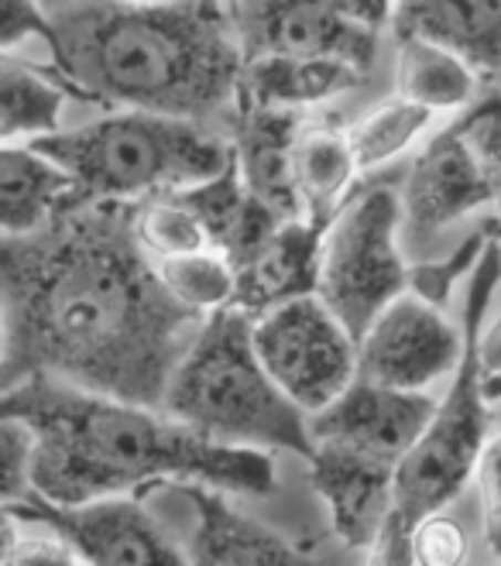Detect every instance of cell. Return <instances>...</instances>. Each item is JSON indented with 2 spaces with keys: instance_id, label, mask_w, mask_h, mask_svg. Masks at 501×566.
<instances>
[{
  "instance_id": "obj_1",
  "label": "cell",
  "mask_w": 501,
  "mask_h": 566,
  "mask_svg": "<svg viewBox=\"0 0 501 566\" xmlns=\"http://www.w3.org/2000/svg\"><path fill=\"white\" fill-rule=\"evenodd\" d=\"M138 203H73L0 241L4 391L52 378L161 412L207 316L179 306L135 230Z\"/></svg>"
},
{
  "instance_id": "obj_2",
  "label": "cell",
  "mask_w": 501,
  "mask_h": 566,
  "mask_svg": "<svg viewBox=\"0 0 501 566\" xmlns=\"http://www.w3.org/2000/svg\"><path fill=\"white\" fill-rule=\"evenodd\" d=\"M0 416H14L35 432L39 453L31 491L55 505L145 497L173 484H203L254 497L279 491L272 453L210 443L158 409L52 378H28L8 388Z\"/></svg>"
},
{
  "instance_id": "obj_3",
  "label": "cell",
  "mask_w": 501,
  "mask_h": 566,
  "mask_svg": "<svg viewBox=\"0 0 501 566\" xmlns=\"http://www.w3.org/2000/svg\"><path fill=\"white\" fill-rule=\"evenodd\" d=\"M59 70L86 104L217 127L238 114L248 49L238 14L210 0L114 8L80 0L52 14Z\"/></svg>"
},
{
  "instance_id": "obj_4",
  "label": "cell",
  "mask_w": 501,
  "mask_h": 566,
  "mask_svg": "<svg viewBox=\"0 0 501 566\" xmlns=\"http://www.w3.org/2000/svg\"><path fill=\"white\" fill-rule=\"evenodd\" d=\"M161 412L220 447L316 457L310 416L264 371L254 350V319L241 310L210 313L179 360Z\"/></svg>"
},
{
  "instance_id": "obj_5",
  "label": "cell",
  "mask_w": 501,
  "mask_h": 566,
  "mask_svg": "<svg viewBox=\"0 0 501 566\" xmlns=\"http://www.w3.org/2000/svg\"><path fill=\"white\" fill-rule=\"evenodd\" d=\"M76 182V203H148L217 179L233 145L223 130L145 111H111L35 142Z\"/></svg>"
},
{
  "instance_id": "obj_6",
  "label": "cell",
  "mask_w": 501,
  "mask_h": 566,
  "mask_svg": "<svg viewBox=\"0 0 501 566\" xmlns=\"http://www.w3.org/2000/svg\"><path fill=\"white\" fill-rule=\"evenodd\" d=\"M488 227V223H484ZM491 234V230H488ZM501 282V244L491 234L488 251L474 275L467 279L463 295V357L437 406V416L426 426L419 443L406 453L395 471V512L413 528L443 512L463 484L474 478L478 460L491 440V412L481 391V329L491 313V298Z\"/></svg>"
},
{
  "instance_id": "obj_7",
  "label": "cell",
  "mask_w": 501,
  "mask_h": 566,
  "mask_svg": "<svg viewBox=\"0 0 501 566\" xmlns=\"http://www.w3.org/2000/svg\"><path fill=\"white\" fill-rule=\"evenodd\" d=\"M403 223V189L372 182L357 189L326 227L316 295L354 340L409 292V261L398 248Z\"/></svg>"
},
{
  "instance_id": "obj_8",
  "label": "cell",
  "mask_w": 501,
  "mask_h": 566,
  "mask_svg": "<svg viewBox=\"0 0 501 566\" xmlns=\"http://www.w3.org/2000/svg\"><path fill=\"white\" fill-rule=\"evenodd\" d=\"M254 350L264 371L306 416L333 406L357 381V340L320 295L258 316Z\"/></svg>"
},
{
  "instance_id": "obj_9",
  "label": "cell",
  "mask_w": 501,
  "mask_h": 566,
  "mask_svg": "<svg viewBox=\"0 0 501 566\" xmlns=\"http://www.w3.org/2000/svg\"><path fill=\"white\" fill-rule=\"evenodd\" d=\"M4 515L45 528L70 546L83 566H189V556L165 536L142 497H100L86 505H55L28 491L4 505Z\"/></svg>"
},
{
  "instance_id": "obj_10",
  "label": "cell",
  "mask_w": 501,
  "mask_h": 566,
  "mask_svg": "<svg viewBox=\"0 0 501 566\" xmlns=\"http://www.w3.org/2000/svg\"><path fill=\"white\" fill-rule=\"evenodd\" d=\"M463 357V329L443 310L406 292L357 340V378L398 391H429L450 381Z\"/></svg>"
},
{
  "instance_id": "obj_11",
  "label": "cell",
  "mask_w": 501,
  "mask_h": 566,
  "mask_svg": "<svg viewBox=\"0 0 501 566\" xmlns=\"http://www.w3.org/2000/svg\"><path fill=\"white\" fill-rule=\"evenodd\" d=\"M501 179L488 169L484 158L467 142L460 124L450 117L429 135V142L413 155L403 182V234L409 244H426L447 227L471 213L494 207Z\"/></svg>"
},
{
  "instance_id": "obj_12",
  "label": "cell",
  "mask_w": 501,
  "mask_h": 566,
  "mask_svg": "<svg viewBox=\"0 0 501 566\" xmlns=\"http://www.w3.org/2000/svg\"><path fill=\"white\" fill-rule=\"evenodd\" d=\"M248 59H341L372 73L385 35L351 21L333 0H244L238 14Z\"/></svg>"
},
{
  "instance_id": "obj_13",
  "label": "cell",
  "mask_w": 501,
  "mask_h": 566,
  "mask_svg": "<svg viewBox=\"0 0 501 566\" xmlns=\"http://www.w3.org/2000/svg\"><path fill=\"white\" fill-rule=\"evenodd\" d=\"M437 406L440 398L429 391H398L357 378L337 402L310 416V432L316 447H344L398 468L437 416Z\"/></svg>"
},
{
  "instance_id": "obj_14",
  "label": "cell",
  "mask_w": 501,
  "mask_h": 566,
  "mask_svg": "<svg viewBox=\"0 0 501 566\" xmlns=\"http://www.w3.org/2000/svg\"><path fill=\"white\" fill-rule=\"evenodd\" d=\"M395 471L398 468L385 460L344 447H316V457L310 460V481L344 546L372 549L388 515L395 512Z\"/></svg>"
},
{
  "instance_id": "obj_15",
  "label": "cell",
  "mask_w": 501,
  "mask_h": 566,
  "mask_svg": "<svg viewBox=\"0 0 501 566\" xmlns=\"http://www.w3.org/2000/svg\"><path fill=\"white\" fill-rule=\"evenodd\" d=\"M192 505L196 528L189 539V566H320L303 546L261 525L227 502V491L203 484H173Z\"/></svg>"
},
{
  "instance_id": "obj_16",
  "label": "cell",
  "mask_w": 501,
  "mask_h": 566,
  "mask_svg": "<svg viewBox=\"0 0 501 566\" xmlns=\"http://www.w3.org/2000/svg\"><path fill=\"white\" fill-rule=\"evenodd\" d=\"M326 227L295 217L285 220L261 251L238 272V292L230 310L258 319L295 298L320 292V261H323Z\"/></svg>"
},
{
  "instance_id": "obj_17",
  "label": "cell",
  "mask_w": 501,
  "mask_h": 566,
  "mask_svg": "<svg viewBox=\"0 0 501 566\" xmlns=\"http://www.w3.org/2000/svg\"><path fill=\"white\" fill-rule=\"evenodd\" d=\"M488 76L457 49L426 35H395L392 93L443 117L471 111L488 90Z\"/></svg>"
},
{
  "instance_id": "obj_18",
  "label": "cell",
  "mask_w": 501,
  "mask_h": 566,
  "mask_svg": "<svg viewBox=\"0 0 501 566\" xmlns=\"http://www.w3.org/2000/svg\"><path fill=\"white\" fill-rule=\"evenodd\" d=\"M303 117L306 114L238 107L227 135L233 155H238L244 186L282 220L303 217V207H299L295 196V179H292V145Z\"/></svg>"
},
{
  "instance_id": "obj_19",
  "label": "cell",
  "mask_w": 501,
  "mask_h": 566,
  "mask_svg": "<svg viewBox=\"0 0 501 566\" xmlns=\"http://www.w3.org/2000/svg\"><path fill=\"white\" fill-rule=\"evenodd\" d=\"M367 73L341 59H289V55H251L244 65L241 107L320 114L333 99L361 90Z\"/></svg>"
},
{
  "instance_id": "obj_20",
  "label": "cell",
  "mask_w": 501,
  "mask_h": 566,
  "mask_svg": "<svg viewBox=\"0 0 501 566\" xmlns=\"http://www.w3.org/2000/svg\"><path fill=\"white\" fill-rule=\"evenodd\" d=\"M292 179L303 217L330 227L357 192L361 179L347 124L323 114H306L292 145Z\"/></svg>"
},
{
  "instance_id": "obj_21",
  "label": "cell",
  "mask_w": 501,
  "mask_h": 566,
  "mask_svg": "<svg viewBox=\"0 0 501 566\" xmlns=\"http://www.w3.org/2000/svg\"><path fill=\"white\" fill-rule=\"evenodd\" d=\"M176 196L199 217V223H203L210 238V248L233 264V272H241L261 251V244L285 223L279 213L264 207L258 196H251L238 169V155L230 158V165L217 179L182 189Z\"/></svg>"
},
{
  "instance_id": "obj_22",
  "label": "cell",
  "mask_w": 501,
  "mask_h": 566,
  "mask_svg": "<svg viewBox=\"0 0 501 566\" xmlns=\"http://www.w3.org/2000/svg\"><path fill=\"white\" fill-rule=\"evenodd\" d=\"M76 203L73 176L35 145L0 148V230L4 238H31L65 207Z\"/></svg>"
},
{
  "instance_id": "obj_23",
  "label": "cell",
  "mask_w": 501,
  "mask_h": 566,
  "mask_svg": "<svg viewBox=\"0 0 501 566\" xmlns=\"http://www.w3.org/2000/svg\"><path fill=\"white\" fill-rule=\"evenodd\" d=\"M395 35L437 39L494 80L501 73V0H403Z\"/></svg>"
},
{
  "instance_id": "obj_24",
  "label": "cell",
  "mask_w": 501,
  "mask_h": 566,
  "mask_svg": "<svg viewBox=\"0 0 501 566\" xmlns=\"http://www.w3.org/2000/svg\"><path fill=\"white\" fill-rule=\"evenodd\" d=\"M70 99H86L45 65L0 55V145H35L59 135Z\"/></svg>"
},
{
  "instance_id": "obj_25",
  "label": "cell",
  "mask_w": 501,
  "mask_h": 566,
  "mask_svg": "<svg viewBox=\"0 0 501 566\" xmlns=\"http://www.w3.org/2000/svg\"><path fill=\"white\" fill-rule=\"evenodd\" d=\"M437 127H440L437 114L409 104V99H403L398 93L375 99L372 107H364L347 124V138H351L361 176L385 169V165L406 158L409 151H419Z\"/></svg>"
},
{
  "instance_id": "obj_26",
  "label": "cell",
  "mask_w": 501,
  "mask_h": 566,
  "mask_svg": "<svg viewBox=\"0 0 501 566\" xmlns=\"http://www.w3.org/2000/svg\"><path fill=\"white\" fill-rule=\"evenodd\" d=\"M155 272L176 303L199 316L227 310L233 303V292H238V272L217 251L161 258L155 261Z\"/></svg>"
},
{
  "instance_id": "obj_27",
  "label": "cell",
  "mask_w": 501,
  "mask_h": 566,
  "mask_svg": "<svg viewBox=\"0 0 501 566\" xmlns=\"http://www.w3.org/2000/svg\"><path fill=\"white\" fill-rule=\"evenodd\" d=\"M135 230L142 248L161 261V258H179V254H196V251H213L210 238L199 217L173 196H155L148 203L135 207Z\"/></svg>"
},
{
  "instance_id": "obj_28",
  "label": "cell",
  "mask_w": 501,
  "mask_h": 566,
  "mask_svg": "<svg viewBox=\"0 0 501 566\" xmlns=\"http://www.w3.org/2000/svg\"><path fill=\"white\" fill-rule=\"evenodd\" d=\"M0 55L59 73V31L42 0H0Z\"/></svg>"
},
{
  "instance_id": "obj_29",
  "label": "cell",
  "mask_w": 501,
  "mask_h": 566,
  "mask_svg": "<svg viewBox=\"0 0 501 566\" xmlns=\"http://www.w3.org/2000/svg\"><path fill=\"white\" fill-rule=\"evenodd\" d=\"M488 241H491L488 227H481V230H474V234H467V238L450 251V258H443V261H419V264H409V292L419 295V298H426L429 306H437V310L447 313V306H450V298H453L457 285H460L463 279H471L474 269L481 264V258H484V251H488Z\"/></svg>"
},
{
  "instance_id": "obj_30",
  "label": "cell",
  "mask_w": 501,
  "mask_h": 566,
  "mask_svg": "<svg viewBox=\"0 0 501 566\" xmlns=\"http://www.w3.org/2000/svg\"><path fill=\"white\" fill-rule=\"evenodd\" d=\"M35 453L39 440L21 419L14 416H0V471H4V505L18 502L31 491V471H35Z\"/></svg>"
},
{
  "instance_id": "obj_31",
  "label": "cell",
  "mask_w": 501,
  "mask_h": 566,
  "mask_svg": "<svg viewBox=\"0 0 501 566\" xmlns=\"http://www.w3.org/2000/svg\"><path fill=\"white\" fill-rule=\"evenodd\" d=\"M413 546L416 566H467V556H471L467 528L447 512L422 518L413 532Z\"/></svg>"
},
{
  "instance_id": "obj_32",
  "label": "cell",
  "mask_w": 501,
  "mask_h": 566,
  "mask_svg": "<svg viewBox=\"0 0 501 566\" xmlns=\"http://www.w3.org/2000/svg\"><path fill=\"white\" fill-rule=\"evenodd\" d=\"M0 566H83V559L52 532L24 536L21 525L4 515V563Z\"/></svg>"
},
{
  "instance_id": "obj_33",
  "label": "cell",
  "mask_w": 501,
  "mask_h": 566,
  "mask_svg": "<svg viewBox=\"0 0 501 566\" xmlns=\"http://www.w3.org/2000/svg\"><path fill=\"white\" fill-rule=\"evenodd\" d=\"M478 491H481V525L484 543L494 556H501V432L488 440L478 471H474Z\"/></svg>"
},
{
  "instance_id": "obj_34",
  "label": "cell",
  "mask_w": 501,
  "mask_h": 566,
  "mask_svg": "<svg viewBox=\"0 0 501 566\" xmlns=\"http://www.w3.org/2000/svg\"><path fill=\"white\" fill-rule=\"evenodd\" d=\"M413 525L392 512L385 528L378 532V539L367 549V563L364 566H416V546H413Z\"/></svg>"
},
{
  "instance_id": "obj_35",
  "label": "cell",
  "mask_w": 501,
  "mask_h": 566,
  "mask_svg": "<svg viewBox=\"0 0 501 566\" xmlns=\"http://www.w3.org/2000/svg\"><path fill=\"white\" fill-rule=\"evenodd\" d=\"M478 357H481V391L488 398V406L501 402V313L484 323Z\"/></svg>"
},
{
  "instance_id": "obj_36",
  "label": "cell",
  "mask_w": 501,
  "mask_h": 566,
  "mask_svg": "<svg viewBox=\"0 0 501 566\" xmlns=\"http://www.w3.org/2000/svg\"><path fill=\"white\" fill-rule=\"evenodd\" d=\"M351 21H357L361 28L375 31V35H392L395 18H398V4L403 0H333Z\"/></svg>"
},
{
  "instance_id": "obj_37",
  "label": "cell",
  "mask_w": 501,
  "mask_h": 566,
  "mask_svg": "<svg viewBox=\"0 0 501 566\" xmlns=\"http://www.w3.org/2000/svg\"><path fill=\"white\" fill-rule=\"evenodd\" d=\"M114 8H161V4H173V0H107Z\"/></svg>"
},
{
  "instance_id": "obj_38",
  "label": "cell",
  "mask_w": 501,
  "mask_h": 566,
  "mask_svg": "<svg viewBox=\"0 0 501 566\" xmlns=\"http://www.w3.org/2000/svg\"><path fill=\"white\" fill-rule=\"evenodd\" d=\"M42 4H45L52 14H62V11H70L73 4H80V0H42Z\"/></svg>"
},
{
  "instance_id": "obj_39",
  "label": "cell",
  "mask_w": 501,
  "mask_h": 566,
  "mask_svg": "<svg viewBox=\"0 0 501 566\" xmlns=\"http://www.w3.org/2000/svg\"><path fill=\"white\" fill-rule=\"evenodd\" d=\"M210 4H217V8H223V11H230V14H241L244 0H210Z\"/></svg>"
},
{
  "instance_id": "obj_40",
  "label": "cell",
  "mask_w": 501,
  "mask_h": 566,
  "mask_svg": "<svg viewBox=\"0 0 501 566\" xmlns=\"http://www.w3.org/2000/svg\"><path fill=\"white\" fill-rule=\"evenodd\" d=\"M488 230H491V234L498 238V244H501V223L498 220H488Z\"/></svg>"
},
{
  "instance_id": "obj_41",
  "label": "cell",
  "mask_w": 501,
  "mask_h": 566,
  "mask_svg": "<svg viewBox=\"0 0 501 566\" xmlns=\"http://www.w3.org/2000/svg\"><path fill=\"white\" fill-rule=\"evenodd\" d=\"M494 217H498V223H501V186H498V192H494Z\"/></svg>"
},
{
  "instance_id": "obj_42",
  "label": "cell",
  "mask_w": 501,
  "mask_h": 566,
  "mask_svg": "<svg viewBox=\"0 0 501 566\" xmlns=\"http://www.w3.org/2000/svg\"><path fill=\"white\" fill-rule=\"evenodd\" d=\"M491 90H494V93H498V96H501V73H498V76H494V80H491Z\"/></svg>"
}]
</instances>
